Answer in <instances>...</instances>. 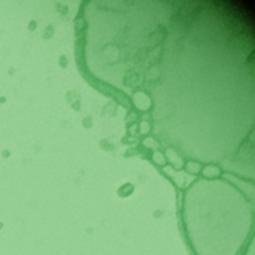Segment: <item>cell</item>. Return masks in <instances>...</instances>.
Here are the masks:
<instances>
[{
	"label": "cell",
	"mask_w": 255,
	"mask_h": 255,
	"mask_svg": "<svg viewBox=\"0 0 255 255\" xmlns=\"http://www.w3.org/2000/svg\"><path fill=\"white\" fill-rule=\"evenodd\" d=\"M152 158H154V161H155L157 164H161V166L166 164V155H164L163 152H160V151H155L154 155H152Z\"/></svg>",
	"instance_id": "obj_4"
},
{
	"label": "cell",
	"mask_w": 255,
	"mask_h": 255,
	"mask_svg": "<svg viewBox=\"0 0 255 255\" xmlns=\"http://www.w3.org/2000/svg\"><path fill=\"white\" fill-rule=\"evenodd\" d=\"M203 175H205L206 178H214V176H218L220 172H218V169H217L215 166H209V167H205V169H203Z\"/></svg>",
	"instance_id": "obj_3"
},
{
	"label": "cell",
	"mask_w": 255,
	"mask_h": 255,
	"mask_svg": "<svg viewBox=\"0 0 255 255\" xmlns=\"http://www.w3.org/2000/svg\"><path fill=\"white\" fill-rule=\"evenodd\" d=\"M200 164L199 163H196V161H188L187 164H185V170L188 172V173H193V175H197L199 172H200Z\"/></svg>",
	"instance_id": "obj_1"
},
{
	"label": "cell",
	"mask_w": 255,
	"mask_h": 255,
	"mask_svg": "<svg viewBox=\"0 0 255 255\" xmlns=\"http://www.w3.org/2000/svg\"><path fill=\"white\" fill-rule=\"evenodd\" d=\"M143 143H145L146 146H149V148H157V145H155V142H154L152 139H145Z\"/></svg>",
	"instance_id": "obj_5"
},
{
	"label": "cell",
	"mask_w": 255,
	"mask_h": 255,
	"mask_svg": "<svg viewBox=\"0 0 255 255\" xmlns=\"http://www.w3.org/2000/svg\"><path fill=\"white\" fill-rule=\"evenodd\" d=\"M167 158H169V161L170 163H173L175 166H181V163H182V160H181V157L179 155H176L175 154V151H172V149H169L167 151V155H166Z\"/></svg>",
	"instance_id": "obj_2"
},
{
	"label": "cell",
	"mask_w": 255,
	"mask_h": 255,
	"mask_svg": "<svg viewBox=\"0 0 255 255\" xmlns=\"http://www.w3.org/2000/svg\"><path fill=\"white\" fill-rule=\"evenodd\" d=\"M148 131H149V126L143 121L142 123V133H148Z\"/></svg>",
	"instance_id": "obj_6"
}]
</instances>
